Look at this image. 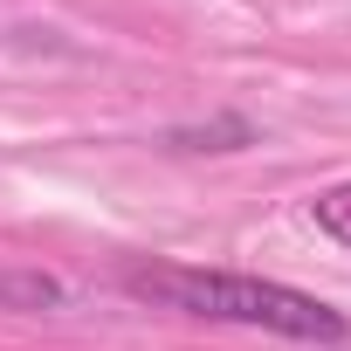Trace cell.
I'll return each mask as SVG.
<instances>
[{
    "label": "cell",
    "instance_id": "6da1fadb",
    "mask_svg": "<svg viewBox=\"0 0 351 351\" xmlns=\"http://www.w3.org/2000/svg\"><path fill=\"white\" fill-rule=\"evenodd\" d=\"M124 296L152 303V310H180V317H214V324H248V330H276V337H303V344H337L344 317L289 282H262V276H228V269H180V262H131Z\"/></svg>",
    "mask_w": 351,
    "mask_h": 351
},
{
    "label": "cell",
    "instance_id": "7a4b0ae2",
    "mask_svg": "<svg viewBox=\"0 0 351 351\" xmlns=\"http://www.w3.org/2000/svg\"><path fill=\"white\" fill-rule=\"evenodd\" d=\"M310 221L330 234V241H344L351 248V180H337V186H324L317 200H310Z\"/></svg>",
    "mask_w": 351,
    "mask_h": 351
},
{
    "label": "cell",
    "instance_id": "3957f363",
    "mask_svg": "<svg viewBox=\"0 0 351 351\" xmlns=\"http://www.w3.org/2000/svg\"><path fill=\"white\" fill-rule=\"evenodd\" d=\"M0 303L49 310V303H62V282H49V276H0Z\"/></svg>",
    "mask_w": 351,
    "mask_h": 351
}]
</instances>
